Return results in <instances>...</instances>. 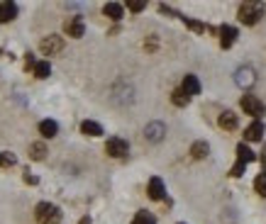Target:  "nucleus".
<instances>
[{
    "label": "nucleus",
    "mask_w": 266,
    "mask_h": 224,
    "mask_svg": "<svg viewBox=\"0 0 266 224\" xmlns=\"http://www.w3.org/2000/svg\"><path fill=\"white\" fill-rule=\"evenodd\" d=\"M251 161H256V154L249 149L244 142L237 144V161H234V166L229 170V176H232V178H242V176H244V168H247Z\"/></svg>",
    "instance_id": "f257e3e1"
},
{
    "label": "nucleus",
    "mask_w": 266,
    "mask_h": 224,
    "mask_svg": "<svg viewBox=\"0 0 266 224\" xmlns=\"http://www.w3.org/2000/svg\"><path fill=\"white\" fill-rule=\"evenodd\" d=\"M237 18H239L242 24L251 27V24H256L259 20L264 18V5H261V2H242V5H239Z\"/></svg>",
    "instance_id": "f03ea898"
},
{
    "label": "nucleus",
    "mask_w": 266,
    "mask_h": 224,
    "mask_svg": "<svg viewBox=\"0 0 266 224\" xmlns=\"http://www.w3.org/2000/svg\"><path fill=\"white\" fill-rule=\"evenodd\" d=\"M35 220L37 224H61V210L52 202H39L35 207Z\"/></svg>",
    "instance_id": "7ed1b4c3"
},
{
    "label": "nucleus",
    "mask_w": 266,
    "mask_h": 224,
    "mask_svg": "<svg viewBox=\"0 0 266 224\" xmlns=\"http://www.w3.org/2000/svg\"><path fill=\"white\" fill-rule=\"evenodd\" d=\"M242 110H244V114H251L254 120H261L266 114V105H264V100H259L256 95H242Z\"/></svg>",
    "instance_id": "20e7f679"
},
{
    "label": "nucleus",
    "mask_w": 266,
    "mask_h": 224,
    "mask_svg": "<svg viewBox=\"0 0 266 224\" xmlns=\"http://www.w3.org/2000/svg\"><path fill=\"white\" fill-rule=\"evenodd\" d=\"M39 52L44 56H57L64 52V37H59V34H49V37H44L39 42Z\"/></svg>",
    "instance_id": "39448f33"
},
{
    "label": "nucleus",
    "mask_w": 266,
    "mask_h": 224,
    "mask_svg": "<svg viewBox=\"0 0 266 224\" xmlns=\"http://www.w3.org/2000/svg\"><path fill=\"white\" fill-rule=\"evenodd\" d=\"M105 154H108V156H113V158H127V154H130V144H127L125 139H120V136H110V139H108V144H105Z\"/></svg>",
    "instance_id": "423d86ee"
},
{
    "label": "nucleus",
    "mask_w": 266,
    "mask_h": 224,
    "mask_svg": "<svg viewBox=\"0 0 266 224\" xmlns=\"http://www.w3.org/2000/svg\"><path fill=\"white\" fill-rule=\"evenodd\" d=\"M234 83H237L242 90H249V88L256 83V71H254L251 66H239V68L234 71Z\"/></svg>",
    "instance_id": "0eeeda50"
},
{
    "label": "nucleus",
    "mask_w": 266,
    "mask_h": 224,
    "mask_svg": "<svg viewBox=\"0 0 266 224\" xmlns=\"http://www.w3.org/2000/svg\"><path fill=\"white\" fill-rule=\"evenodd\" d=\"M144 139H147L149 144L164 142V139H166V124H164V122H149V124L144 127Z\"/></svg>",
    "instance_id": "6e6552de"
},
{
    "label": "nucleus",
    "mask_w": 266,
    "mask_h": 224,
    "mask_svg": "<svg viewBox=\"0 0 266 224\" xmlns=\"http://www.w3.org/2000/svg\"><path fill=\"white\" fill-rule=\"evenodd\" d=\"M217 37H220V46L222 49H229L237 37H239V32H237V27H232V24H222V27H217Z\"/></svg>",
    "instance_id": "1a4fd4ad"
},
{
    "label": "nucleus",
    "mask_w": 266,
    "mask_h": 224,
    "mask_svg": "<svg viewBox=\"0 0 266 224\" xmlns=\"http://www.w3.org/2000/svg\"><path fill=\"white\" fill-rule=\"evenodd\" d=\"M147 195H149V200H156V202L166 200V186H164V180H161L159 176H154L152 180H149V186H147Z\"/></svg>",
    "instance_id": "9d476101"
},
{
    "label": "nucleus",
    "mask_w": 266,
    "mask_h": 224,
    "mask_svg": "<svg viewBox=\"0 0 266 224\" xmlns=\"http://www.w3.org/2000/svg\"><path fill=\"white\" fill-rule=\"evenodd\" d=\"M64 32H66L69 37L81 39L83 34H86V24H83V18H81V15H76V18L66 20V24H64Z\"/></svg>",
    "instance_id": "9b49d317"
},
{
    "label": "nucleus",
    "mask_w": 266,
    "mask_h": 224,
    "mask_svg": "<svg viewBox=\"0 0 266 224\" xmlns=\"http://www.w3.org/2000/svg\"><path fill=\"white\" fill-rule=\"evenodd\" d=\"M264 132H266L264 122L261 120H254L244 130V142H264Z\"/></svg>",
    "instance_id": "f8f14e48"
},
{
    "label": "nucleus",
    "mask_w": 266,
    "mask_h": 224,
    "mask_svg": "<svg viewBox=\"0 0 266 224\" xmlns=\"http://www.w3.org/2000/svg\"><path fill=\"white\" fill-rule=\"evenodd\" d=\"M217 124H220L222 130L234 132V130H237V124H239V117H237V112L225 110V112H220V117H217Z\"/></svg>",
    "instance_id": "ddd939ff"
},
{
    "label": "nucleus",
    "mask_w": 266,
    "mask_h": 224,
    "mask_svg": "<svg viewBox=\"0 0 266 224\" xmlns=\"http://www.w3.org/2000/svg\"><path fill=\"white\" fill-rule=\"evenodd\" d=\"M15 18H18V2H10V0L0 2V24H8Z\"/></svg>",
    "instance_id": "4468645a"
},
{
    "label": "nucleus",
    "mask_w": 266,
    "mask_h": 224,
    "mask_svg": "<svg viewBox=\"0 0 266 224\" xmlns=\"http://www.w3.org/2000/svg\"><path fill=\"white\" fill-rule=\"evenodd\" d=\"M181 90L188 95V98L200 95V80H198V76H193V74L186 76V78H183V83H181Z\"/></svg>",
    "instance_id": "2eb2a0df"
},
{
    "label": "nucleus",
    "mask_w": 266,
    "mask_h": 224,
    "mask_svg": "<svg viewBox=\"0 0 266 224\" xmlns=\"http://www.w3.org/2000/svg\"><path fill=\"white\" fill-rule=\"evenodd\" d=\"M103 15L110 18L113 22H120V20L125 18V5H120V2H105L103 5Z\"/></svg>",
    "instance_id": "dca6fc26"
},
{
    "label": "nucleus",
    "mask_w": 266,
    "mask_h": 224,
    "mask_svg": "<svg viewBox=\"0 0 266 224\" xmlns=\"http://www.w3.org/2000/svg\"><path fill=\"white\" fill-rule=\"evenodd\" d=\"M208 154H210V144L208 142H193L190 144V156L195 158V161H203V158H208Z\"/></svg>",
    "instance_id": "f3484780"
},
{
    "label": "nucleus",
    "mask_w": 266,
    "mask_h": 224,
    "mask_svg": "<svg viewBox=\"0 0 266 224\" xmlns=\"http://www.w3.org/2000/svg\"><path fill=\"white\" fill-rule=\"evenodd\" d=\"M39 134H42L44 139H54L59 134V124L54 120H42V122H39Z\"/></svg>",
    "instance_id": "a211bd4d"
},
{
    "label": "nucleus",
    "mask_w": 266,
    "mask_h": 224,
    "mask_svg": "<svg viewBox=\"0 0 266 224\" xmlns=\"http://www.w3.org/2000/svg\"><path fill=\"white\" fill-rule=\"evenodd\" d=\"M81 132H83L86 136H100V134H103V127H100L98 122H93V120H83V122H81Z\"/></svg>",
    "instance_id": "6ab92c4d"
},
{
    "label": "nucleus",
    "mask_w": 266,
    "mask_h": 224,
    "mask_svg": "<svg viewBox=\"0 0 266 224\" xmlns=\"http://www.w3.org/2000/svg\"><path fill=\"white\" fill-rule=\"evenodd\" d=\"M30 158H32V161H44V158H47V146H44V142L30 144Z\"/></svg>",
    "instance_id": "aec40b11"
},
{
    "label": "nucleus",
    "mask_w": 266,
    "mask_h": 224,
    "mask_svg": "<svg viewBox=\"0 0 266 224\" xmlns=\"http://www.w3.org/2000/svg\"><path fill=\"white\" fill-rule=\"evenodd\" d=\"M32 71H35V76H37L39 80H44V78H49V74H52V66H49V61H37Z\"/></svg>",
    "instance_id": "412c9836"
},
{
    "label": "nucleus",
    "mask_w": 266,
    "mask_h": 224,
    "mask_svg": "<svg viewBox=\"0 0 266 224\" xmlns=\"http://www.w3.org/2000/svg\"><path fill=\"white\" fill-rule=\"evenodd\" d=\"M132 224H156V217H154L152 212H147V210H139V212L134 214Z\"/></svg>",
    "instance_id": "4be33fe9"
},
{
    "label": "nucleus",
    "mask_w": 266,
    "mask_h": 224,
    "mask_svg": "<svg viewBox=\"0 0 266 224\" xmlns=\"http://www.w3.org/2000/svg\"><path fill=\"white\" fill-rule=\"evenodd\" d=\"M171 102L176 105V108H186V105L190 102V98H188L186 93H183L181 88H176V90L171 93Z\"/></svg>",
    "instance_id": "5701e85b"
},
{
    "label": "nucleus",
    "mask_w": 266,
    "mask_h": 224,
    "mask_svg": "<svg viewBox=\"0 0 266 224\" xmlns=\"http://www.w3.org/2000/svg\"><path fill=\"white\" fill-rule=\"evenodd\" d=\"M18 164V158H15V154H10V151H3L0 154V168H10Z\"/></svg>",
    "instance_id": "b1692460"
},
{
    "label": "nucleus",
    "mask_w": 266,
    "mask_h": 224,
    "mask_svg": "<svg viewBox=\"0 0 266 224\" xmlns=\"http://www.w3.org/2000/svg\"><path fill=\"white\" fill-rule=\"evenodd\" d=\"M254 190H256L261 198H266V176L264 173H259V176L254 178Z\"/></svg>",
    "instance_id": "393cba45"
},
{
    "label": "nucleus",
    "mask_w": 266,
    "mask_h": 224,
    "mask_svg": "<svg viewBox=\"0 0 266 224\" xmlns=\"http://www.w3.org/2000/svg\"><path fill=\"white\" fill-rule=\"evenodd\" d=\"M22 178H25V183H27V186H37V183H39V178H37V176H32V173H30V168H25Z\"/></svg>",
    "instance_id": "a878e982"
},
{
    "label": "nucleus",
    "mask_w": 266,
    "mask_h": 224,
    "mask_svg": "<svg viewBox=\"0 0 266 224\" xmlns=\"http://www.w3.org/2000/svg\"><path fill=\"white\" fill-rule=\"evenodd\" d=\"M127 8H130L132 12H142V10L147 8V2H137V0H130V2H127Z\"/></svg>",
    "instance_id": "bb28decb"
},
{
    "label": "nucleus",
    "mask_w": 266,
    "mask_h": 224,
    "mask_svg": "<svg viewBox=\"0 0 266 224\" xmlns=\"http://www.w3.org/2000/svg\"><path fill=\"white\" fill-rule=\"evenodd\" d=\"M35 64H37V61H35V54H25V66H27V68H35Z\"/></svg>",
    "instance_id": "cd10ccee"
},
{
    "label": "nucleus",
    "mask_w": 266,
    "mask_h": 224,
    "mask_svg": "<svg viewBox=\"0 0 266 224\" xmlns=\"http://www.w3.org/2000/svg\"><path fill=\"white\" fill-rule=\"evenodd\" d=\"M261 164H264V170H261V173L266 176V144H264V151H261Z\"/></svg>",
    "instance_id": "c85d7f7f"
},
{
    "label": "nucleus",
    "mask_w": 266,
    "mask_h": 224,
    "mask_svg": "<svg viewBox=\"0 0 266 224\" xmlns=\"http://www.w3.org/2000/svg\"><path fill=\"white\" fill-rule=\"evenodd\" d=\"M78 224H91V217H88V214H86V217H81V220H78Z\"/></svg>",
    "instance_id": "c756f323"
},
{
    "label": "nucleus",
    "mask_w": 266,
    "mask_h": 224,
    "mask_svg": "<svg viewBox=\"0 0 266 224\" xmlns=\"http://www.w3.org/2000/svg\"><path fill=\"white\" fill-rule=\"evenodd\" d=\"M181 224H183V222H181Z\"/></svg>",
    "instance_id": "7c9ffc66"
}]
</instances>
